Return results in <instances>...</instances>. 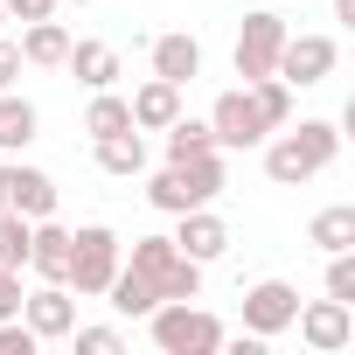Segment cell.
<instances>
[{
  "mask_svg": "<svg viewBox=\"0 0 355 355\" xmlns=\"http://www.w3.org/2000/svg\"><path fill=\"white\" fill-rule=\"evenodd\" d=\"M98 167L112 174V182L146 174V139H139V132H112V139H98Z\"/></svg>",
  "mask_w": 355,
  "mask_h": 355,
  "instance_id": "17",
  "label": "cell"
},
{
  "mask_svg": "<svg viewBox=\"0 0 355 355\" xmlns=\"http://www.w3.org/2000/svg\"><path fill=\"white\" fill-rule=\"evenodd\" d=\"M63 56H70V28L49 15V21H28V35H21V63H35V70H63Z\"/></svg>",
  "mask_w": 355,
  "mask_h": 355,
  "instance_id": "16",
  "label": "cell"
},
{
  "mask_svg": "<svg viewBox=\"0 0 355 355\" xmlns=\"http://www.w3.org/2000/svg\"><path fill=\"white\" fill-rule=\"evenodd\" d=\"M63 70H70L84 91H112V84H119V49H112V42H70Z\"/></svg>",
  "mask_w": 355,
  "mask_h": 355,
  "instance_id": "15",
  "label": "cell"
},
{
  "mask_svg": "<svg viewBox=\"0 0 355 355\" xmlns=\"http://www.w3.org/2000/svg\"><path fill=\"white\" fill-rule=\"evenodd\" d=\"M146 320H153V348H160V355H216V348H223V320H216L209 306L160 300Z\"/></svg>",
  "mask_w": 355,
  "mask_h": 355,
  "instance_id": "3",
  "label": "cell"
},
{
  "mask_svg": "<svg viewBox=\"0 0 355 355\" xmlns=\"http://www.w3.org/2000/svg\"><path fill=\"white\" fill-rule=\"evenodd\" d=\"M70 341H77L84 355H119V348H125L119 327H70Z\"/></svg>",
  "mask_w": 355,
  "mask_h": 355,
  "instance_id": "25",
  "label": "cell"
},
{
  "mask_svg": "<svg viewBox=\"0 0 355 355\" xmlns=\"http://www.w3.org/2000/svg\"><path fill=\"white\" fill-rule=\"evenodd\" d=\"M334 63H341V42H334V35H286V49H279L272 77H279V84H293V91H313V84H327V77H334Z\"/></svg>",
  "mask_w": 355,
  "mask_h": 355,
  "instance_id": "6",
  "label": "cell"
},
{
  "mask_svg": "<svg viewBox=\"0 0 355 355\" xmlns=\"http://www.w3.org/2000/svg\"><path fill=\"white\" fill-rule=\"evenodd\" d=\"M28 139H35V105L0 91V153H15V146H28Z\"/></svg>",
  "mask_w": 355,
  "mask_h": 355,
  "instance_id": "21",
  "label": "cell"
},
{
  "mask_svg": "<svg viewBox=\"0 0 355 355\" xmlns=\"http://www.w3.org/2000/svg\"><path fill=\"white\" fill-rule=\"evenodd\" d=\"M21 77V42H8V35H0V91H8Z\"/></svg>",
  "mask_w": 355,
  "mask_h": 355,
  "instance_id": "29",
  "label": "cell"
},
{
  "mask_svg": "<svg viewBox=\"0 0 355 355\" xmlns=\"http://www.w3.org/2000/svg\"><path fill=\"white\" fill-rule=\"evenodd\" d=\"M293 313H300V286H286V279H258L251 293H244V334H286L293 327Z\"/></svg>",
  "mask_w": 355,
  "mask_h": 355,
  "instance_id": "11",
  "label": "cell"
},
{
  "mask_svg": "<svg viewBox=\"0 0 355 355\" xmlns=\"http://www.w3.org/2000/svg\"><path fill=\"white\" fill-rule=\"evenodd\" d=\"M146 56H153V77H167V84H196L202 77V42L196 35H153Z\"/></svg>",
  "mask_w": 355,
  "mask_h": 355,
  "instance_id": "14",
  "label": "cell"
},
{
  "mask_svg": "<svg viewBox=\"0 0 355 355\" xmlns=\"http://www.w3.org/2000/svg\"><path fill=\"white\" fill-rule=\"evenodd\" d=\"M251 98H258V112H265V125L279 132V125H293V84H279V77H258V84H244Z\"/></svg>",
  "mask_w": 355,
  "mask_h": 355,
  "instance_id": "22",
  "label": "cell"
},
{
  "mask_svg": "<svg viewBox=\"0 0 355 355\" xmlns=\"http://www.w3.org/2000/svg\"><path fill=\"white\" fill-rule=\"evenodd\" d=\"M21 320H28L35 341H70V327H77V293H70L63 279H42L35 293H21Z\"/></svg>",
  "mask_w": 355,
  "mask_h": 355,
  "instance_id": "8",
  "label": "cell"
},
{
  "mask_svg": "<svg viewBox=\"0 0 355 355\" xmlns=\"http://www.w3.org/2000/svg\"><path fill=\"white\" fill-rule=\"evenodd\" d=\"M125 105H132V125H139V132H167L174 119H182V84H167V77H146V84H139Z\"/></svg>",
  "mask_w": 355,
  "mask_h": 355,
  "instance_id": "13",
  "label": "cell"
},
{
  "mask_svg": "<svg viewBox=\"0 0 355 355\" xmlns=\"http://www.w3.org/2000/svg\"><path fill=\"white\" fill-rule=\"evenodd\" d=\"M15 313H21V272L0 265V320H15Z\"/></svg>",
  "mask_w": 355,
  "mask_h": 355,
  "instance_id": "27",
  "label": "cell"
},
{
  "mask_svg": "<svg viewBox=\"0 0 355 355\" xmlns=\"http://www.w3.org/2000/svg\"><path fill=\"white\" fill-rule=\"evenodd\" d=\"M0 8H8L15 21H49V15H56V0H0Z\"/></svg>",
  "mask_w": 355,
  "mask_h": 355,
  "instance_id": "28",
  "label": "cell"
},
{
  "mask_svg": "<svg viewBox=\"0 0 355 355\" xmlns=\"http://www.w3.org/2000/svg\"><path fill=\"white\" fill-rule=\"evenodd\" d=\"M196 153H223V146H216L209 119H189V112H182V119L167 125V160H196Z\"/></svg>",
  "mask_w": 355,
  "mask_h": 355,
  "instance_id": "20",
  "label": "cell"
},
{
  "mask_svg": "<svg viewBox=\"0 0 355 355\" xmlns=\"http://www.w3.org/2000/svg\"><path fill=\"white\" fill-rule=\"evenodd\" d=\"M334 153H341V125L334 119H300L293 132L279 125V139H265V174L279 189H300V182L334 167Z\"/></svg>",
  "mask_w": 355,
  "mask_h": 355,
  "instance_id": "1",
  "label": "cell"
},
{
  "mask_svg": "<svg viewBox=\"0 0 355 355\" xmlns=\"http://www.w3.org/2000/svg\"><path fill=\"white\" fill-rule=\"evenodd\" d=\"M153 300H202V265L174 251V237H132V258H119Z\"/></svg>",
  "mask_w": 355,
  "mask_h": 355,
  "instance_id": "2",
  "label": "cell"
},
{
  "mask_svg": "<svg viewBox=\"0 0 355 355\" xmlns=\"http://www.w3.org/2000/svg\"><path fill=\"white\" fill-rule=\"evenodd\" d=\"M306 244H320V251H355V209H348V202L320 209V216L306 223Z\"/></svg>",
  "mask_w": 355,
  "mask_h": 355,
  "instance_id": "19",
  "label": "cell"
},
{
  "mask_svg": "<svg viewBox=\"0 0 355 355\" xmlns=\"http://www.w3.org/2000/svg\"><path fill=\"white\" fill-rule=\"evenodd\" d=\"M0 209H15V216H56V182L42 167H21V160H0Z\"/></svg>",
  "mask_w": 355,
  "mask_h": 355,
  "instance_id": "10",
  "label": "cell"
},
{
  "mask_svg": "<svg viewBox=\"0 0 355 355\" xmlns=\"http://www.w3.org/2000/svg\"><path fill=\"white\" fill-rule=\"evenodd\" d=\"M77 8H91V0H77Z\"/></svg>",
  "mask_w": 355,
  "mask_h": 355,
  "instance_id": "32",
  "label": "cell"
},
{
  "mask_svg": "<svg viewBox=\"0 0 355 355\" xmlns=\"http://www.w3.org/2000/svg\"><path fill=\"white\" fill-rule=\"evenodd\" d=\"M119 258H125L119 230H105V223H84V230H70V272H63V286H70L77 300H105V286H112Z\"/></svg>",
  "mask_w": 355,
  "mask_h": 355,
  "instance_id": "4",
  "label": "cell"
},
{
  "mask_svg": "<svg viewBox=\"0 0 355 355\" xmlns=\"http://www.w3.org/2000/svg\"><path fill=\"white\" fill-rule=\"evenodd\" d=\"M174 251L182 258H196V265H216L223 251H230V223L202 202V209H182V230H174Z\"/></svg>",
  "mask_w": 355,
  "mask_h": 355,
  "instance_id": "12",
  "label": "cell"
},
{
  "mask_svg": "<svg viewBox=\"0 0 355 355\" xmlns=\"http://www.w3.org/2000/svg\"><path fill=\"white\" fill-rule=\"evenodd\" d=\"M28 216H15V209H0V265L8 272H28Z\"/></svg>",
  "mask_w": 355,
  "mask_h": 355,
  "instance_id": "23",
  "label": "cell"
},
{
  "mask_svg": "<svg viewBox=\"0 0 355 355\" xmlns=\"http://www.w3.org/2000/svg\"><path fill=\"white\" fill-rule=\"evenodd\" d=\"M293 327H300V341H306L313 355H341V348L355 341V306H348V300H313V306L293 313Z\"/></svg>",
  "mask_w": 355,
  "mask_h": 355,
  "instance_id": "9",
  "label": "cell"
},
{
  "mask_svg": "<svg viewBox=\"0 0 355 355\" xmlns=\"http://www.w3.org/2000/svg\"><path fill=\"white\" fill-rule=\"evenodd\" d=\"M0 28H8V8H0Z\"/></svg>",
  "mask_w": 355,
  "mask_h": 355,
  "instance_id": "31",
  "label": "cell"
},
{
  "mask_svg": "<svg viewBox=\"0 0 355 355\" xmlns=\"http://www.w3.org/2000/svg\"><path fill=\"white\" fill-rule=\"evenodd\" d=\"M209 132H216V146H265L272 139V125H265V112H258V98L244 84L209 105Z\"/></svg>",
  "mask_w": 355,
  "mask_h": 355,
  "instance_id": "7",
  "label": "cell"
},
{
  "mask_svg": "<svg viewBox=\"0 0 355 355\" xmlns=\"http://www.w3.org/2000/svg\"><path fill=\"white\" fill-rule=\"evenodd\" d=\"M35 348H42V341L28 334V320H21V313H15V320H0V355H35Z\"/></svg>",
  "mask_w": 355,
  "mask_h": 355,
  "instance_id": "26",
  "label": "cell"
},
{
  "mask_svg": "<svg viewBox=\"0 0 355 355\" xmlns=\"http://www.w3.org/2000/svg\"><path fill=\"white\" fill-rule=\"evenodd\" d=\"M327 300L355 306V251H327Z\"/></svg>",
  "mask_w": 355,
  "mask_h": 355,
  "instance_id": "24",
  "label": "cell"
},
{
  "mask_svg": "<svg viewBox=\"0 0 355 355\" xmlns=\"http://www.w3.org/2000/svg\"><path fill=\"white\" fill-rule=\"evenodd\" d=\"M286 15H272V8H258V15H244V28H237V77L244 84H258V77H272V63H279V49H286Z\"/></svg>",
  "mask_w": 355,
  "mask_h": 355,
  "instance_id": "5",
  "label": "cell"
},
{
  "mask_svg": "<svg viewBox=\"0 0 355 355\" xmlns=\"http://www.w3.org/2000/svg\"><path fill=\"white\" fill-rule=\"evenodd\" d=\"M334 21H341V28H355V0H334Z\"/></svg>",
  "mask_w": 355,
  "mask_h": 355,
  "instance_id": "30",
  "label": "cell"
},
{
  "mask_svg": "<svg viewBox=\"0 0 355 355\" xmlns=\"http://www.w3.org/2000/svg\"><path fill=\"white\" fill-rule=\"evenodd\" d=\"M84 132H91V139H112V132H139V125H132V105H125L119 91H91Z\"/></svg>",
  "mask_w": 355,
  "mask_h": 355,
  "instance_id": "18",
  "label": "cell"
}]
</instances>
